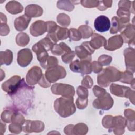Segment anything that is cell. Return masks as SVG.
<instances>
[{"instance_id": "obj_1", "label": "cell", "mask_w": 135, "mask_h": 135, "mask_svg": "<svg viewBox=\"0 0 135 135\" xmlns=\"http://www.w3.org/2000/svg\"><path fill=\"white\" fill-rule=\"evenodd\" d=\"M54 107L59 114L64 118L73 114L76 111L73 97H63L57 99L54 102Z\"/></svg>"}, {"instance_id": "obj_2", "label": "cell", "mask_w": 135, "mask_h": 135, "mask_svg": "<svg viewBox=\"0 0 135 135\" xmlns=\"http://www.w3.org/2000/svg\"><path fill=\"white\" fill-rule=\"evenodd\" d=\"M121 72L114 67H108L101 72L98 76V83L102 86H109L111 82L119 81Z\"/></svg>"}, {"instance_id": "obj_3", "label": "cell", "mask_w": 135, "mask_h": 135, "mask_svg": "<svg viewBox=\"0 0 135 135\" xmlns=\"http://www.w3.org/2000/svg\"><path fill=\"white\" fill-rule=\"evenodd\" d=\"M91 60L88 59L77 60L71 63L70 65V69L74 72L81 73L82 74H90L92 71Z\"/></svg>"}, {"instance_id": "obj_4", "label": "cell", "mask_w": 135, "mask_h": 135, "mask_svg": "<svg viewBox=\"0 0 135 135\" xmlns=\"http://www.w3.org/2000/svg\"><path fill=\"white\" fill-rule=\"evenodd\" d=\"M66 76V71L61 66H55L48 69L45 72L46 79L50 83L54 82L59 79L64 78Z\"/></svg>"}, {"instance_id": "obj_5", "label": "cell", "mask_w": 135, "mask_h": 135, "mask_svg": "<svg viewBox=\"0 0 135 135\" xmlns=\"http://www.w3.org/2000/svg\"><path fill=\"white\" fill-rule=\"evenodd\" d=\"M51 90L54 94L62 95L65 97H73L75 93L74 88L66 84H55L52 85Z\"/></svg>"}, {"instance_id": "obj_6", "label": "cell", "mask_w": 135, "mask_h": 135, "mask_svg": "<svg viewBox=\"0 0 135 135\" xmlns=\"http://www.w3.org/2000/svg\"><path fill=\"white\" fill-rule=\"evenodd\" d=\"M113 103V101L112 98L107 92L104 95L95 99L93 103V106L97 109L108 110L112 107Z\"/></svg>"}, {"instance_id": "obj_7", "label": "cell", "mask_w": 135, "mask_h": 135, "mask_svg": "<svg viewBox=\"0 0 135 135\" xmlns=\"http://www.w3.org/2000/svg\"><path fill=\"white\" fill-rule=\"evenodd\" d=\"M22 80L18 75H15L11 78L9 80L4 82L2 85V88L3 91L11 94L14 92L20 86Z\"/></svg>"}, {"instance_id": "obj_8", "label": "cell", "mask_w": 135, "mask_h": 135, "mask_svg": "<svg viewBox=\"0 0 135 135\" xmlns=\"http://www.w3.org/2000/svg\"><path fill=\"white\" fill-rule=\"evenodd\" d=\"M95 29L99 32L108 31L111 27L109 18L104 15H100L97 17L94 22Z\"/></svg>"}, {"instance_id": "obj_9", "label": "cell", "mask_w": 135, "mask_h": 135, "mask_svg": "<svg viewBox=\"0 0 135 135\" xmlns=\"http://www.w3.org/2000/svg\"><path fill=\"white\" fill-rule=\"evenodd\" d=\"M42 75L43 74L39 67L36 66L32 67L26 75V81L29 85H34L38 83Z\"/></svg>"}, {"instance_id": "obj_10", "label": "cell", "mask_w": 135, "mask_h": 135, "mask_svg": "<svg viewBox=\"0 0 135 135\" xmlns=\"http://www.w3.org/2000/svg\"><path fill=\"white\" fill-rule=\"evenodd\" d=\"M32 59V54L28 49H24L20 50L18 53L17 62L18 64L25 67L27 66Z\"/></svg>"}, {"instance_id": "obj_11", "label": "cell", "mask_w": 135, "mask_h": 135, "mask_svg": "<svg viewBox=\"0 0 135 135\" xmlns=\"http://www.w3.org/2000/svg\"><path fill=\"white\" fill-rule=\"evenodd\" d=\"M25 122V125L23 127V131L26 133H31L32 132H40L44 130V126L41 121L27 120Z\"/></svg>"}, {"instance_id": "obj_12", "label": "cell", "mask_w": 135, "mask_h": 135, "mask_svg": "<svg viewBox=\"0 0 135 135\" xmlns=\"http://www.w3.org/2000/svg\"><path fill=\"white\" fill-rule=\"evenodd\" d=\"M47 25L46 22L43 21H37L33 23L30 27V33L34 36L42 35L47 31Z\"/></svg>"}, {"instance_id": "obj_13", "label": "cell", "mask_w": 135, "mask_h": 135, "mask_svg": "<svg viewBox=\"0 0 135 135\" xmlns=\"http://www.w3.org/2000/svg\"><path fill=\"white\" fill-rule=\"evenodd\" d=\"M126 124L127 121L124 118L121 116H117L113 118L112 128H113V132L115 134H123Z\"/></svg>"}, {"instance_id": "obj_14", "label": "cell", "mask_w": 135, "mask_h": 135, "mask_svg": "<svg viewBox=\"0 0 135 135\" xmlns=\"http://www.w3.org/2000/svg\"><path fill=\"white\" fill-rule=\"evenodd\" d=\"M123 39L121 35H115L110 38L104 46V49L110 51H113L121 47L123 44Z\"/></svg>"}, {"instance_id": "obj_15", "label": "cell", "mask_w": 135, "mask_h": 135, "mask_svg": "<svg viewBox=\"0 0 135 135\" xmlns=\"http://www.w3.org/2000/svg\"><path fill=\"white\" fill-rule=\"evenodd\" d=\"M31 20V18L26 15H23L16 18L14 21V26L16 30L21 31L26 29Z\"/></svg>"}, {"instance_id": "obj_16", "label": "cell", "mask_w": 135, "mask_h": 135, "mask_svg": "<svg viewBox=\"0 0 135 135\" xmlns=\"http://www.w3.org/2000/svg\"><path fill=\"white\" fill-rule=\"evenodd\" d=\"M110 91L113 94L119 97H126V94L129 93L131 91L130 88L117 85L116 84H112L110 86Z\"/></svg>"}, {"instance_id": "obj_17", "label": "cell", "mask_w": 135, "mask_h": 135, "mask_svg": "<svg viewBox=\"0 0 135 135\" xmlns=\"http://www.w3.org/2000/svg\"><path fill=\"white\" fill-rule=\"evenodd\" d=\"M90 42V45L94 50L97 49L101 47L102 46H105L107 43L106 40L104 37L101 36L98 34H93L92 39Z\"/></svg>"}, {"instance_id": "obj_18", "label": "cell", "mask_w": 135, "mask_h": 135, "mask_svg": "<svg viewBox=\"0 0 135 135\" xmlns=\"http://www.w3.org/2000/svg\"><path fill=\"white\" fill-rule=\"evenodd\" d=\"M71 51V49L63 42H61L59 44H54L51 49L52 53L56 55H61L64 52H68Z\"/></svg>"}, {"instance_id": "obj_19", "label": "cell", "mask_w": 135, "mask_h": 135, "mask_svg": "<svg viewBox=\"0 0 135 135\" xmlns=\"http://www.w3.org/2000/svg\"><path fill=\"white\" fill-rule=\"evenodd\" d=\"M13 60V54L9 50H6L5 52H1V64L9 65Z\"/></svg>"}, {"instance_id": "obj_20", "label": "cell", "mask_w": 135, "mask_h": 135, "mask_svg": "<svg viewBox=\"0 0 135 135\" xmlns=\"http://www.w3.org/2000/svg\"><path fill=\"white\" fill-rule=\"evenodd\" d=\"M134 31V26H131V25H129L121 33V35L122 36V38L123 41L125 43H127L129 41H131V37H134V34H131V32H133Z\"/></svg>"}, {"instance_id": "obj_21", "label": "cell", "mask_w": 135, "mask_h": 135, "mask_svg": "<svg viewBox=\"0 0 135 135\" xmlns=\"http://www.w3.org/2000/svg\"><path fill=\"white\" fill-rule=\"evenodd\" d=\"M88 132V127L84 123H78L73 125L71 130V134H85Z\"/></svg>"}, {"instance_id": "obj_22", "label": "cell", "mask_w": 135, "mask_h": 135, "mask_svg": "<svg viewBox=\"0 0 135 135\" xmlns=\"http://www.w3.org/2000/svg\"><path fill=\"white\" fill-rule=\"evenodd\" d=\"M122 30V28L119 19L116 16H113L112 18V26L110 33L111 34H115L119 31H121Z\"/></svg>"}, {"instance_id": "obj_23", "label": "cell", "mask_w": 135, "mask_h": 135, "mask_svg": "<svg viewBox=\"0 0 135 135\" xmlns=\"http://www.w3.org/2000/svg\"><path fill=\"white\" fill-rule=\"evenodd\" d=\"M16 43L21 46H24L27 45L29 42V37L26 33H20L16 37Z\"/></svg>"}, {"instance_id": "obj_24", "label": "cell", "mask_w": 135, "mask_h": 135, "mask_svg": "<svg viewBox=\"0 0 135 135\" xmlns=\"http://www.w3.org/2000/svg\"><path fill=\"white\" fill-rule=\"evenodd\" d=\"M37 11L43 12V10L40 6L36 5H31L27 6L26 7L25 12V15L30 17H33L34 12H37Z\"/></svg>"}, {"instance_id": "obj_25", "label": "cell", "mask_w": 135, "mask_h": 135, "mask_svg": "<svg viewBox=\"0 0 135 135\" xmlns=\"http://www.w3.org/2000/svg\"><path fill=\"white\" fill-rule=\"evenodd\" d=\"M83 38H88L93 34V31L91 28L86 25H82L79 29Z\"/></svg>"}, {"instance_id": "obj_26", "label": "cell", "mask_w": 135, "mask_h": 135, "mask_svg": "<svg viewBox=\"0 0 135 135\" xmlns=\"http://www.w3.org/2000/svg\"><path fill=\"white\" fill-rule=\"evenodd\" d=\"M15 113L14 110H5L4 111L1 115V119L4 122L6 123H10L12 121V118L14 113Z\"/></svg>"}, {"instance_id": "obj_27", "label": "cell", "mask_w": 135, "mask_h": 135, "mask_svg": "<svg viewBox=\"0 0 135 135\" xmlns=\"http://www.w3.org/2000/svg\"><path fill=\"white\" fill-rule=\"evenodd\" d=\"M56 34L59 40L66 39L69 37V30L66 28H62L58 26Z\"/></svg>"}, {"instance_id": "obj_28", "label": "cell", "mask_w": 135, "mask_h": 135, "mask_svg": "<svg viewBox=\"0 0 135 135\" xmlns=\"http://www.w3.org/2000/svg\"><path fill=\"white\" fill-rule=\"evenodd\" d=\"M69 37L72 40L79 41L81 40L82 35L79 30H76L75 28H70L69 30Z\"/></svg>"}, {"instance_id": "obj_29", "label": "cell", "mask_w": 135, "mask_h": 135, "mask_svg": "<svg viewBox=\"0 0 135 135\" xmlns=\"http://www.w3.org/2000/svg\"><path fill=\"white\" fill-rule=\"evenodd\" d=\"M57 64V59L53 56H50L47 59L45 63L42 66L44 69H50L56 66Z\"/></svg>"}, {"instance_id": "obj_30", "label": "cell", "mask_w": 135, "mask_h": 135, "mask_svg": "<svg viewBox=\"0 0 135 135\" xmlns=\"http://www.w3.org/2000/svg\"><path fill=\"white\" fill-rule=\"evenodd\" d=\"M22 124L16 123H12L9 126V130L11 133L18 134L22 131Z\"/></svg>"}, {"instance_id": "obj_31", "label": "cell", "mask_w": 135, "mask_h": 135, "mask_svg": "<svg viewBox=\"0 0 135 135\" xmlns=\"http://www.w3.org/2000/svg\"><path fill=\"white\" fill-rule=\"evenodd\" d=\"M111 61V56L104 54L102 56H100L98 59V62L101 65H107L110 63Z\"/></svg>"}, {"instance_id": "obj_32", "label": "cell", "mask_w": 135, "mask_h": 135, "mask_svg": "<svg viewBox=\"0 0 135 135\" xmlns=\"http://www.w3.org/2000/svg\"><path fill=\"white\" fill-rule=\"evenodd\" d=\"M112 121L113 117L111 115H107L103 118L102 120V124L104 128L111 129L112 128Z\"/></svg>"}, {"instance_id": "obj_33", "label": "cell", "mask_w": 135, "mask_h": 135, "mask_svg": "<svg viewBox=\"0 0 135 135\" xmlns=\"http://www.w3.org/2000/svg\"><path fill=\"white\" fill-rule=\"evenodd\" d=\"M74 56H75L74 52L71 51L70 52H66L65 54L63 55V56H62V59L64 63H68L70 62L72 60Z\"/></svg>"}, {"instance_id": "obj_34", "label": "cell", "mask_w": 135, "mask_h": 135, "mask_svg": "<svg viewBox=\"0 0 135 135\" xmlns=\"http://www.w3.org/2000/svg\"><path fill=\"white\" fill-rule=\"evenodd\" d=\"M77 94L79 98H88V91L87 89L82 86H80L77 89Z\"/></svg>"}, {"instance_id": "obj_35", "label": "cell", "mask_w": 135, "mask_h": 135, "mask_svg": "<svg viewBox=\"0 0 135 135\" xmlns=\"http://www.w3.org/2000/svg\"><path fill=\"white\" fill-rule=\"evenodd\" d=\"M76 105L79 109H82L85 108L88 104V98H78L76 100Z\"/></svg>"}, {"instance_id": "obj_36", "label": "cell", "mask_w": 135, "mask_h": 135, "mask_svg": "<svg viewBox=\"0 0 135 135\" xmlns=\"http://www.w3.org/2000/svg\"><path fill=\"white\" fill-rule=\"evenodd\" d=\"M57 22L62 26L63 24V21H65V22H66L68 24H70V19L69 16L65 14H60L58 15L57 17Z\"/></svg>"}, {"instance_id": "obj_37", "label": "cell", "mask_w": 135, "mask_h": 135, "mask_svg": "<svg viewBox=\"0 0 135 135\" xmlns=\"http://www.w3.org/2000/svg\"><path fill=\"white\" fill-rule=\"evenodd\" d=\"M93 91L94 92V95L98 98L104 95L107 93L106 91L104 89L101 88H100L99 86H94L93 89Z\"/></svg>"}, {"instance_id": "obj_38", "label": "cell", "mask_w": 135, "mask_h": 135, "mask_svg": "<svg viewBox=\"0 0 135 135\" xmlns=\"http://www.w3.org/2000/svg\"><path fill=\"white\" fill-rule=\"evenodd\" d=\"M47 25V31L49 33H53L56 31L58 26L55 23L52 21H49L46 22Z\"/></svg>"}, {"instance_id": "obj_39", "label": "cell", "mask_w": 135, "mask_h": 135, "mask_svg": "<svg viewBox=\"0 0 135 135\" xmlns=\"http://www.w3.org/2000/svg\"><path fill=\"white\" fill-rule=\"evenodd\" d=\"M82 85H83L88 88H90L93 84V82H92V79L89 76H86L83 79V81L82 82Z\"/></svg>"}, {"instance_id": "obj_40", "label": "cell", "mask_w": 135, "mask_h": 135, "mask_svg": "<svg viewBox=\"0 0 135 135\" xmlns=\"http://www.w3.org/2000/svg\"><path fill=\"white\" fill-rule=\"evenodd\" d=\"M92 69L94 73H98L102 70V65L98 62L94 61L92 64Z\"/></svg>"}, {"instance_id": "obj_41", "label": "cell", "mask_w": 135, "mask_h": 135, "mask_svg": "<svg viewBox=\"0 0 135 135\" xmlns=\"http://www.w3.org/2000/svg\"><path fill=\"white\" fill-rule=\"evenodd\" d=\"M46 80L44 79V76L42 75L41 80L39 81L38 82V83L41 86H43V87H49L50 86V83H48L47 81H46Z\"/></svg>"}]
</instances>
